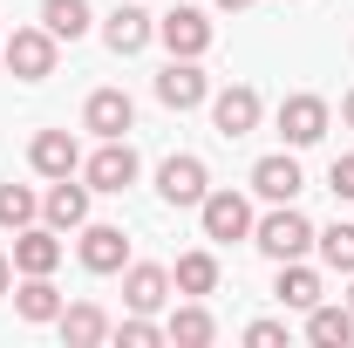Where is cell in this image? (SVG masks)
Returning <instances> with one entry per match:
<instances>
[{
    "instance_id": "obj_3",
    "label": "cell",
    "mask_w": 354,
    "mask_h": 348,
    "mask_svg": "<svg viewBox=\"0 0 354 348\" xmlns=\"http://www.w3.org/2000/svg\"><path fill=\"white\" fill-rule=\"evenodd\" d=\"M136 184V150L123 137H102V150L88 157V191H130Z\"/></svg>"
},
{
    "instance_id": "obj_13",
    "label": "cell",
    "mask_w": 354,
    "mask_h": 348,
    "mask_svg": "<svg viewBox=\"0 0 354 348\" xmlns=\"http://www.w3.org/2000/svg\"><path fill=\"white\" fill-rule=\"evenodd\" d=\"M300 184H307V177H300L293 157H259V164H252V191L272 198V205H293V198H300Z\"/></svg>"
},
{
    "instance_id": "obj_25",
    "label": "cell",
    "mask_w": 354,
    "mask_h": 348,
    "mask_svg": "<svg viewBox=\"0 0 354 348\" xmlns=\"http://www.w3.org/2000/svg\"><path fill=\"white\" fill-rule=\"evenodd\" d=\"M35 212H41V205H35V191H28V184H0V225H7V232L35 225Z\"/></svg>"
},
{
    "instance_id": "obj_1",
    "label": "cell",
    "mask_w": 354,
    "mask_h": 348,
    "mask_svg": "<svg viewBox=\"0 0 354 348\" xmlns=\"http://www.w3.org/2000/svg\"><path fill=\"white\" fill-rule=\"evenodd\" d=\"M0 62H7L21 82H41V76H55V35H48V28H14V35L0 42Z\"/></svg>"
},
{
    "instance_id": "obj_10",
    "label": "cell",
    "mask_w": 354,
    "mask_h": 348,
    "mask_svg": "<svg viewBox=\"0 0 354 348\" xmlns=\"http://www.w3.org/2000/svg\"><path fill=\"white\" fill-rule=\"evenodd\" d=\"M62 266V239H55V225H21L14 232V273H55Z\"/></svg>"
},
{
    "instance_id": "obj_21",
    "label": "cell",
    "mask_w": 354,
    "mask_h": 348,
    "mask_svg": "<svg viewBox=\"0 0 354 348\" xmlns=\"http://www.w3.org/2000/svg\"><path fill=\"white\" fill-rule=\"evenodd\" d=\"M41 28L55 35V42L88 35V0H41Z\"/></svg>"
},
{
    "instance_id": "obj_9",
    "label": "cell",
    "mask_w": 354,
    "mask_h": 348,
    "mask_svg": "<svg viewBox=\"0 0 354 348\" xmlns=\"http://www.w3.org/2000/svg\"><path fill=\"white\" fill-rule=\"evenodd\" d=\"M123 260H130L123 225H82V266L88 273H123Z\"/></svg>"
},
{
    "instance_id": "obj_29",
    "label": "cell",
    "mask_w": 354,
    "mask_h": 348,
    "mask_svg": "<svg viewBox=\"0 0 354 348\" xmlns=\"http://www.w3.org/2000/svg\"><path fill=\"white\" fill-rule=\"evenodd\" d=\"M327 184H334V198H354V150H348V157H334Z\"/></svg>"
},
{
    "instance_id": "obj_23",
    "label": "cell",
    "mask_w": 354,
    "mask_h": 348,
    "mask_svg": "<svg viewBox=\"0 0 354 348\" xmlns=\"http://www.w3.org/2000/svg\"><path fill=\"white\" fill-rule=\"evenodd\" d=\"M171 280H177V294H212V287H218V260H212V253H184Z\"/></svg>"
},
{
    "instance_id": "obj_18",
    "label": "cell",
    "mask_w": 354,
    "mask_h": 348,
    "mask_svg": "<svg viewBox=\"0 0 354 348\" xmlns=\"http://www.w3.org/2000/svg\"><path fill=\"white\" fill-rule=\"evenodd\" d=\"M150 35H157V21H150L143 7H116V14L102 21V42L116 48V55H136V48L150 42Z\"/></svg>"
},
{
    "instance_id": "obj_8",
    "label": "cell",
    "mask_w": 354,
    "mask_h": 348,
    "mask_svg": "<svg viewBox=\"0 0 354 348\" xmlns=\"http://www.w3.org/2000/svg\"><path fill=\"white\" fill-rule=\"evenodd\" d=\"M157 35H164V48H171V55H191V62H198V55L212 48V21H205L198 7H177V14H164V21H157Z\"/></svg>"
},
{
    "instance_id": "obj_15",
    "label": "cell",
    "mask_w": 354,
    "mask_h": 348,
    "mask_svg": "<svg viewBox=\"0 0 354 348\" xmlns=\"http://www.w3.org/2000/svg\"><path fill=\"white\" fill-rule=\"evenodd\" d=\"M41 212L55 232H68V225H88V184H68V177H55L41 198Z\"/></svg>"
},
{
    "instance_id": "obj_32",
    "label": "cell",
    "mask_w": 354,
    "mask_h": 348,
    "mask_svg": "<svg viewBox=\"0 0 354 348\" xmlns=\"http://www.w3.org/2000/svg\"><path fill=\"white\" fill-rule=\"evenodd\" d=\"M341 110H348V123H354V96H348V103H341Z\"/></svg>"
},
{
    "instance_id": "obj_24",
    "label": "cell",
    "mask_w": 354,
    "mask_h": 348,
    "mask_svg": "<svg viewBox=\"0 0 354 348\" xmlns=\"http://www.w3.org/2000/svg\"><path fill=\"white\" fill-rule=\"evenodd\" d=\"M164 335L184 342V348H205V342H212V314H205V307H177L171 321H164Z\"/></svg>"
},
{
    "instance_id": "obj_11",
    "label": "cell",
    "mask_w": 354,
    "mask_h": 348,
    "mask_svg": "<svg viewBox=\"0 0 354 348\" xmlns=\"http://www.w3.org/2000/svg\"><path fill=\"white\" fill-rule=\"evenodd\" d=\"M157 191L171 198V205H205V164L198 157H164V171H157Z\"/></svg>"
},
{
    "instance_id": "obj_16",
    "label": "cell",
    "mask_w": 354,
    "mask_h": 348,
    "mask_svg": "<svg viewBox=\"0 0 354 348\" xmlns=\"http://www.w3.org/2000/svg\"><path fill=\"white\" fill-rule=\"evenodd\" d=\"M28 157H35V171H41V177H75V164H82V150H75V137H68V130H41Z\"/></svg>"
},
{
    "instance_id": "obj_20",
    "label": "cell",
    "mask_w": 354,
    "mask_h": 348,
    "mask_svg": "<svg viewBox=\"0 0 354 348\" xmlns=\"http://www.w3.org/2000/svg\"><path fill=\"white\" fill-rule=\"evenodd\" d=\"M14 307H21V321H62V294H55L48 273H28L21 294H14Z\"/></svg>"
},
{
    "instance_id": "obj_30",
    "label": "cell",
    "mask_w": 354,
    "mask_h": 348,
    "mask_svg": "<svg viewBox=\"0 0 354 348\" xmlns=\"http://www.w3.org/2000/svg\"><path fill=\"white\" fill-rule=\"evenodd\" d=\"M7 287H14V260L0 253V294H7Z\"/></svg>"
},
{
    "instance_id": "obj_2",
    "label": "cell",
    "mask_w": 354,
    "mask_h": 348,
    "mask_svg": "<svg viewBox=\"0 0 354 348\" xmlns=\"http://www.w3.org/2000/svg\"><path fill=\"white\" fill-rule=\"evenodd\" d=\"M252 239H259L266 260H300V253L313 246V225L293 212V205H279L272 218H259V232H252Z\"/></svg>"
},
{
    "instance_id": "obj_14",
    "label": "cell",
    "mask_w": 354,
    "mask_h": 348,
    "mask_svg": "<svg viewBox=\"0 0 354 348\" xmlns=\"http://www.w3.org/2000/svg\"><path fill=\"white\" fill-rule=\"evenodd\" d=\"M123 301H130V314H157L171 301V273L164 266H130L123 273Z\"/></svg>"
},
{
    "instance_id": "obj_7",
    "label": "cell",
    "mask_w": 354,
    "mask_h": 348,
    "mask_svg": "<svg viewBox=\"0 0 354 348\" xmlns=\"http://www.w3.org/2000/svg\"><path fill=\"white\" fill-rule=\"evenodd\" d=\"M212 123H218L225 137H245V130H259V89H245V82H232L212 96Z\"/></svg>"
},
{
    "instance_id": "obj_33",
    "label": "cell",
    "mask_w": 354,
    "mask_h": 348,
    "mask_svg": "<svg viewBox=\"0 0 354 348\" xmlns=\"http://www.w3.org/2000/svg\"><path fill=\"white\" fill-rule=\"evenodd\" d=\"M348 307H354V287H348Z\"/></svg>"
},
{
    "instance_id": "obj_17",
    "label": "cell",
    "mask_w": 354,
    "mask_h": 348,
    "mask_svg": "<svg viewBox=\"0 0 354 348\" xmlns=\"http://www.w3.org/2000/svg\"><path fill=\"white\" fill-rule=\"evenodd\" d=\"M307 342H313V348H348V342H354V307L313 301V307H307Z\"/></svg>"
},
{
    "instance_id": "obj_22",
    "label": "cell",
    "mask_w": 354,
    "mask_h": 348,
    "mask_svg": "<svg viewBox=\"0 0 354 348\" xmlns=\"http://www.w3.org/2000/svg\"><path fill=\"white\" fill-rule=\"evenodd\" d=\"M279 301L307 314V307L320 301V273H313V266H300V260H279Z\"/></svg>"
},
{
    "instance_id": "obj_26",
    "label": "cell",
    "mask_w": 354,
    "mask_h": 348,
    "mask_svg": "<svg viewBox=\"0 0 354 348\" xmlns=\"http://www.w3.org/2000/svg\"><path fill=\"white\" fill-rule=\"evenodd\" d=\"M313 239H320V260L334 266V273H354V225H327Z\"/></svg>"
},
{
    "instance_id": "obj_28",
    "label": "cell",
    "mask_w": 354,
    "mask_h": 348,
    "mask_svg": "<svg viewBox=\"0 0 354 348\" xmlns=\"http://www.w3.org/2000/svg\"><path fill=\"white\" fill-rule=\"evenodd\" d=\"M245 342H252V348H279V342H286V321H252Z\"/></svg>"
},
{
    "instance_id": "obj_4",
    "label": "cell",
    "mask_w": 354,
    "mask_h": 348,
    "mask_svg": "<svg viewBox=\"0 0 354 348\" xmlns=\"http://www.w3.org/2000/svg\"><path fill=\"white\" fill-rule=\"evenodd\" d=\"M279 137H286L293 150L320 143V137H327V103H320V96H286V103H279Z\"/></svg>"
},
{
    "instance_id": "obj_27",
    "label": "cell",
    "mask_w": 354,
    "mask_h": 348,
    "mask_svg": "<svg viewBox=\"0 0 354 348\" xmlns=\"http://www.w3.org/2000/svg\"><path fill=\"white\" fill-rule=\"evenodd\" d=\"M116 335H123V342H130V348H157V342H171V335H164L157 321H143V314H130V321H123Z\"/></svg>"
},
{
    "instance_id": "obj_6",
    "label": "cell",
    "mask_w": 354,
    "mask_h": 348,
    "mask_svg": "<svg viewBox=\"0 0 354 348\" xmlns=\"http://www.w3.org/2000/svg\"><path fill=\"white\" fill-rule=\"evenodd\" d=\"M157 96H164L171 110H198V103L212 96V82H205V69H198L191 55H171V69L157 76Z\"/></svg>"
},
{
    "instance_id": "obj_12",
    "label": "cell",
    "mask_w": 354,
    "mask_h": 348,
    "mask_svg": "<svg viewBox=\"0 0 354 348\" xmlns=\"http://www.w3.org/2000/svg\"><path fill=\"white\" fill-rule=\"evenodd\" d=\"M82 123L95 137H123L136 123V103L130 96H123V89H95V96H88V110H82Z\"/></svg>"
},
{
    "instance_id": "obj_31",
    "label": "cell",
    "mask_w": 354,
    "mask_h": 348,
    "mask_svg": "<svg viewBox=\"0 0 354 348\" xmlns=\"http://www.w3.org/2000/svg\"><path fill=\"white\" fill-rule=\"evenodd\" d=\"M218 7H225V14H239V7H252V0H218Z\"/></svg>"
},
{
    "instance_id": "obj_19",
    "label": "cell",
    "mask_w": 354,
    "mask_h": 348,
    "mask_svg": "<svg viewBox=\"0 0 354 348\" xmlns=\"http://www.w3.org/2000/svg\"><path fill=\"white\" fill-rule=\"evenodd\" d=\"M102 335H109V314H102L95 301H75V307H62V342H68V348H95Z\"/></svg>"
},
{
    "instance_id": "obj_5",
    "label": "cell",
    "mask_w": 354,
    "mask_h": 348,
    "mask_svg": "<svg viewBox=\"0 0 354 348\" xmlns=\"http://www.w3.org/2000/svg\"><path fill=\"white\" fill-rule=\"evenodd\" d=\"M198 218H205V239H245L252 232V205L239 191H205Z\"/></svg>"
}]
</instances>
